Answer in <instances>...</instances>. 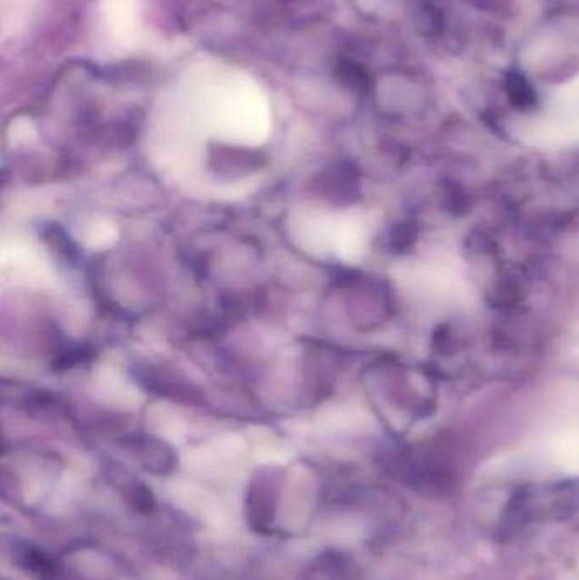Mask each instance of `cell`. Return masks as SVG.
<instances>
[{
  "label": "cell",
  "mask_w": 579,
  "mask_h": 580,
  "mask_svg": "<svg viewBox=\"0 0 579 580\" xmlns=\"http://www.w3.org/2000/svg\"><path fill=\"white\" fill-rule=\"evenodd\" d=\"M131 374L142 388L160 399L193 406H201L205 402V396L197 387L164 367H158L154 363H136Z\"/></svg>",
  "instance_id": "1"
},
{
  "label": "cell",
  "mask_w": 579,
  "mask_h": 580,
  "mask_svg": "<svg viewBox=\"0 0 579 580\" xmlns=\"http://www.w3.org/2000/svg\"><path fill=\"white\" fill-rule=\"evenodd\" d=\"M311 192L326 204L345 207L361 199V175L352 163H336L311 181Z\"/></svg>",
  "instance_id": "2"
},
{
  "label": "cell",
  "mask_w": 579,
  "mask_h": 580,
  "mask_svg": "<svg viewBox=\"0 0 579 580\" xmlns=\"http://www.w3.org/2000/svg\"><path fill=\"white\" fill-rule=\"evenodd\" d=\"M265 163L267 156L260 150L230 146L221 143H215L209 148V167L215 173H218L219 177H245L257 172Z\"/></svg>",
  "instance_id": "3"
},
{
  "label": "cell",
  "mask_w": 579,
  "mask_h": 580,
  "mask_svg": "<svg viewBox=\"0 0 579 580\" xmlns=\"http://www.w3.org/2000/svg\"><path fill=\"white\" fill-rule=\"evenodd\" d=\"M41 238L45 243L52 248L58 257L64 258L66 261H77L78 248L75 241L70 238V234L65 231L64 228L56 222H46L41 228Z\"/></svg>",
  "instance_id": "4"
},
{
  "label": "cell",
  "mask_w": 579,
  "mask_h": 580,
  "mask_svg": "<svg viewBox=\"0 0 579 580\" xmlns=\"http://www.w3.org/2000/svg\"><path fill=\"white\" fill-rule=\"evenodd\" d=\"M95 351L89 345H77L64 349L60 355L53 359L52 367L55 370H70L78 365H84L87 361L94 360Z\"/></svg>",
  "instance_id": "5"
},
{
  "label": "cell",
  "mask_w": 579,
  "mask_h": 580,
  "mask_svg": "<svg viewBox=\"0 0 579 580\" xmlns=\"http://www.w3.org/2000/svg\"><path fill=\"white\" fill-rule=\"evenodd\" d=\"M65 404L64 400L60 399L58 396H55V394H50V392H46V390H38V392H35L33 396H29L26 399V408H29L31 411H35V413H58V411H62L64 409Z\"/></svg>",
  "instance_id": "6"
}]
</instances>
